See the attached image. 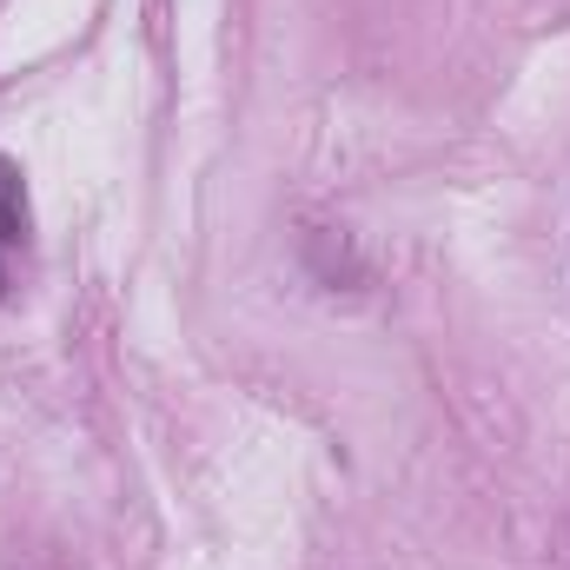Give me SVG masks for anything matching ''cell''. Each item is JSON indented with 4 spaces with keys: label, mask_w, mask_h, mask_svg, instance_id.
<instances>
[{
    "label": "cell",
    "mask_w": 570,
    "mask_h": 570,
    "mask_svg": "<svg viewBox=\"0 0 570 570\" xmlns=\"http://www.w3.org/2000/svg\"><path fill=\"white\" fill-rule=\"evenodd\" d=\"M20 233H27V199H20L13 166L0 159V239H20Z\"/></svg>",
    "instance_id": "1"
},
{
    "label": "cell",
    "mask_w": 570,
    "mask_h": 570,
    "mask_svg": "<svg viewBox=\"0 0 570 570\" xmlns=\"http://www.w3.org/2000/svg\"><path fill=\"white\" fill-rule=\"evenodd\" d=\"M0 292H7V273H0Z\"/></svg>",
    "instance_id": "2"
}]
</instances>
